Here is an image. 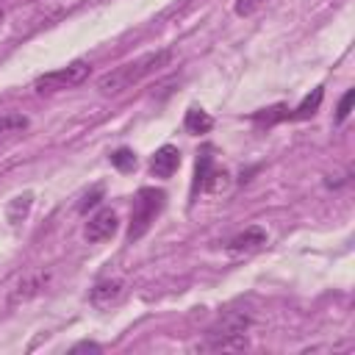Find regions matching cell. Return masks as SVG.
Returning a JSON list of instances; mask_svg holds the SVG:
<instances>
[{
	"instance_id": "6da1fadb",
	"label": "cell",
	"mask_w": 355,
	"mask_h": 355,
	"mask_svg": "<svg viewBox=\"0 0 355 355\" xmlns=\"http://www.w3.org/2000/svg\"><path fill=\"white\" fill-rule=\"evenodd\" d=\"M172 61V50H155V53H144L133 61H125L119 67H114L111 72H105L100 80H97V92L105 94V97H114L136 83H141L147 75H153L155 69L166 67Z\"/></svg>"
},
{
	"instance_id": "7a4b0ae2",
	"label": "cell",
	"mask_w": 355,
	"mask_h": 355,
	"mask_svg": "<svg viewBox=\"0 0 355 355\" xmlns=\"http://www.w3.org/2000/svg\"><path fill=\"white\" fill-rule=\"evenodd\" d=\"M250 316L241 311H225L205 333L202 349H244Z\"/></svg>"
},
{
	"instance_id": "3957f363",
	"label": "cell",
	"mask_w": 355,
	"mask_h": 355,
	"mask_svg": "<svg viewBox=\"0 0 355 355\" xmlns=\"http://www.w3.org/2000/svg\"><path fill=\"white\" fill-rule=\"evenodd\" d=\"M166 202V194L161 189H153V186H144L139 189L136 200H133V214H130V227H128V239L130 241H139L155 222V216L161 214Z\"/></svg>"
},
{
	"instance_id": "277c9868",
	"label": "cell",
	"mask_w": 355,
	"mask_h": 355,
	"mask_svg": "<svg viewBox=\"0 0 355 355\" xmlns=\"http://www.w3.org/2000/svg\"><path fill=\"white\" fill-rule=\"evenodd\" d=\"M89 75H92V64L78 58V61H72V64H67V67H58V69H53V72L39 75V78L33 80V89H36L39 94H53V92H64V89L80 86L83 80H89Z\"/></svg>"
},
{
	"instance_id": "5b68a950",
	"label": "cell",
	"mask_w": 355,
	"mask_h": 355,
	"mask_svg": "<svg viewBox=\"0 0 355 355\" xmlns=\"http://www.w3.org/2000/svg\"><path fill=\"white\" fill-rule=\"evenodd\" d=\"M116 227H119V216H116V211H114V208H100V211L86 222L83 236H86L89 244H100V241L111 239V236L116 233Z\"/></svg>"
},
{
	"instance_id": "8992f818",
	"label": "cell",
	"mask_w": 355,
	"mask_h": 355,
	"mask_svg": "<svg viewBox=\"0 0 355 355\" xmlns=\"http://www.w3.org/2000/svg\"><path fill=\"white\" fill-rule=\"evenodd\" d=\"M47 280H50V272H44V269L28 272V275H25V277H19V280H17V286L11 288V297H8V302H11V305H19V302H28V300H33L36 294H42V291H44Z\"/></svg>"
},
{
	"instance_id": "52a82bcc",
	"label": "cell",
	"mask_w": 355,
	"mask_h": 355,
	"mask_svg": "<svg viewBox=\"0 0 355 355\" xmlns=\"http://www.w3.org/2000/svg\"><path fill=\"white\" fill-rule=\"evenodd\" d=\"M122 294H125V283L119 277H105V280L94 283V288H92V305L94 308H111V305H116L122 300Z\"/></svg>"
},
{
	"instance_id": "ba28073f",
	"label": "cell",
	"mask_w": 355,
	"mask_h": 355,
	"mask_svg": "<svg viewBox=\"0 0 355 355\" xmlns=\"http://www.w3.org/2000/svg\"><path fill=\"white\" fill-rule=\"evenodd\" d=\"M222 175H225V172H216V169H214L211 150H202V155L197 158L194 186H191V191L197 194V191H205V189H216V183H219V178H222Z\"/></svg>"
},
{
	"instance_id": "9c48e42d",
	"label": "cell",
	"mask_w": 355,
	"mask_h": 355,
	"mask_svg": "<svg viewBox=\"0 0 355 355\" xmlns=\"http://www.w3.org/2000/svg\"><path fill=\"white\" fill-rule=\"evenodd\" d=\"M178 164H180V150L172 147V144H164V147L155 150V155L150 161V169H153L155 178H172Z\"/></svg>"
},
{
	"instance_id": "30bf717a",
	"label": "cell",
	"mask_w": 355,
	"mask_h": 355,
	"mask_svg": "<svg viewBox=\"0 0 355 355\" xmlns=\"http://www.w3.org/2000/svg\"><path fill=\"white\" fill-rule=\"evenodd\" d=\"M266 244V233L261 230V227H247L244 233H239V236H233L230 241H227V250L230 252H252V250H261Z\"/></svg>"
},
{
	"instance_id": "8fae6325",
	"label": "cell",
	"mask_w": 355,
	"mask_h": 355,
	"mask_svg": "<svg viewBox=\"0 0 355 355\" xmlns=\"http://www.w3.org/2000/svg\"><path fill=\"white\" fill-rule=\"evenodd\" d=\"M25 130H28V116L25 114H3L0 116V147L14 141Z\"/></svg>"
},
{
	"instance_id": "7c38bea8",
	"label": "cell",
	"mask_w": 355,
	"mask_h": 355,
	"mask_svg": "<svg viewBox=\"0 0 355 355\" xmlns=\"http://www.w3.org/2000/svg\"><path fill=\"white\" fill-rule=\"evenodd\" d=\"M183 128L189 130V133H194V136H200V133H208L211 128H214V119L202 111V108H197V105H191L189 111H186V119H183Z\"/></svg>"
},
{
	"instance_id": "4fadbf2b",
	"label": "cell",
	"mask_w": 355,
	"mask_h": 355,
	"mask_svg": "<svg viewBox=\"0 0 355 355\" xmlns=\"http://www.w3.org/2000/svg\"><path fill=\"white\" fill-rule=\"evenodd\" d=\"M322 97H324V89L316 86V89L294 108V114H288V116H291V119H308V116H313V114L319 111V105H322Z\"/></svg>"
},
{
	"instance_id": "5bb4252c",
	"label": "cell",
	"mask_w": 355,
	"mask_h": 355,
	"mask_svg": "<svg viewBox=\"0 0 355 355\" xmlns=\"http://www.w3.org/2000/svg\"><path fill=\"white\" fill-rule=\"evenodd\" d=\"M280 119H288V105H283V103H277L272 108H261L258 114H252V122H258V125H275Z\"/></svg>"
},
{
	"instance_id": "9a60e30c",
	"label": "cell",
	"mask_w": 355,
	"mask_h": 355,
	"mask_svg": "<svg viewBox=\"0 0 355 355\" xmlns=\"http://www.w3.org/2000/svg\"><path fill=\"white\" fill-rule=\"evenodd\" d=\"M31 194L25 191V194H19V197H14V202L8 205V219H11V225H19L25 216H28V208H31Z\"/></svg>"
},
{
	"instance_id": "2e32d148",
	"label": "cell",
	"mask_w": 355,
	"mask_h": 355,
	"mask_svg": "<svg viewBox=\"0 0 355 355\" xmlns=\"http://www.w3.org/2000/svg\"><path fill=\"white\" fill-rule=\"evenodd\" d=\"M111 164H114L119 172H130V169L136 166V153L128 150V147H119V150L111 153Z\"/></svg>"
},
{
	"instance_id": "e0dca14e",
	"label": "cell",
	"mask_w": 355,
	"mask_h": 355,
	"mask_svg": "<svg viewBox=\"0 0 355 355\" xmlns=\"http://www.w3.org/2000/svg\"><path fill=\"white\" fill-rule=\"evenodd\" d=\"M263 3H266V0H236L233 11H236L239 17H250V14H255V11H258Z\"/></svg>"
},
{
	"instance_id": "ac0fdd59",
	"label": "cell",
	"mask_w": 355,
	"mask_h": 355,
	"mask_svg": "<svg viewBox=\"0 0 355 355\" xmlns=\"http://www.w3.org/2000/svg\"><path fill=\"white\" fill-rule=\"evenodd\" d=\"M352 100H355V92H352V89L344 92V97H341V103H338V111H336V122H344V119L349 116V111H352Z\"/></svg>"
},
{
	"instance_id": "d6986e66",
	"label": "cell",
	"mask_w": 355,
	"mask_h": 355,
	"mask_svg": "<svg viewBox=\"0 0 355 355\" xmlns=\"http://www.w3.org/2000/svg\"><path fill=\"white\" fill-rule=\"evenodd\" d=\"M100 197H103V186H94V189H92V191L83 197V202H80V211L86 214L92 205H97V202H100Z\"/></svg>"
},
{
	"instance_id": "ffe728a7",
	"label": "cell",
	"mask_w": 355,
	"mask_h": 355,
	"mask_svg": "<svg viewBox=\"0 0 355 355\" xmlns=\"http://www.w3.org/2000/svg\"><path fill=\"white\" fill-rule=\"evenodd\" d=\"M100 352V344H94V341H80V344H75L72 347V352Z\"/></svg>"
},
{
	"instance_id": "44dd1931",
	"label": "cell",
	"mask_w": 355,
	"mask_h": 355,
	"mask_svg": "<svg viewBox=\"0 0 355 355\" xmlns=\"http://www.w3.org/2000/svg\"><path fill=\"white\" fill-rule=\"evenodd\" d=\"M0 19H3V8H0Z\"/></svg>"
}]
</instances>
